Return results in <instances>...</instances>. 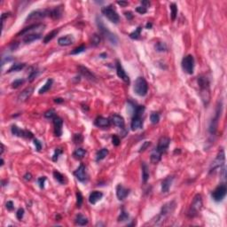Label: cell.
Listing matches in <instances>:
<instances>
[{
	"mask_svg": "<svg viewBox=\"0 0 227 227\" xmlns=\"http://www.w3.org/2000/svg\"><path fill=\"white\" fill-rule=\"evenodd\" d=\"M198 85L201 89V96L204 104L207 105L210 102V82L207 77L199 76L198 77Z\"/></svg>",
	"mask_w": 227,
	"mask_h": 227,
	"instance_id": "1",
	"label": "cell"
},
{
	"mask_svg": "<svg viewBox=\"0 0 227 227\" xmlns=\"http://www.w3.org/2000/svg\"><path fill=\"white\" fill-rule=\"evenodd\" d=\"M202 209V196L201 194H196L194 196V200L191 203V206L188 210L187 212V216L190 218H195L196 216H198V214L200 213V211Z\"/></svg>",
	"mask_w": 227,
	"mask_h": 227,
	"instance_id": "2",
	"label": "cell"
},
{
	"mask_svg": "<svg viewBox=\"0 0 227 227\" xmlns=\"http://www.w3.org/2000/svg\"><path fill=\"white\" fill-rule=\"evenodd\" d=\"M97 25H98V28H99V29H100V33L109 41L112 44H115V45H116L118 43V38L116 37V36L115 35V34H113L111 31L108 30V28H106L105 25L103 24V22H102V21H101L100 19H99V18H97Z\"/></svg>",
	"mask_w": 227,
	"mask_h": 227,
	"instance_id": "3",
	"label": "cell"
},
{
	"mask_svg": "<svg viewBox=\"0 0 227 227\" xmlns=\"http://www.w3.org/2000/svg\"><path fill=\"white\" fill-rule=\"evenodd\" d=\"M134 92L137 95L144 97L148 92V84L144 77H138L134 83Z\"/></svg>",
	"mask_w": 227,
	"mask_h": 227,
	"instance_id": "4",
	"label": "cell"
},
{
	"mask_svg": "<svg viewBox=\"0 0 227 227\" xmlns=\"http://www.w3.org/2000/svg\"><path fill=\"white\" fill-rule=\"evenodd\" d=\"M225 151L223 148H221V150L218 152V154L217 156V158L212 161L211 163L210 168V173H214L217 169L218 168H223L225 167Z\"/></svg>",
	"mask_w": 227,
	"mask_h": 227,
	"instance_id": "5",
	"label": "cell"
},
{
	"mask_svg": "<svg viewBox=\"0 0 227 227\" xmlns=\"http://www.w3.org/2000/svg\"><path fill=\"white\" fill-rule=\"evenodd\" d=\"M221 112H222V103L219 102L218 106L217 107V110H216V115L215 116L212 118L210 124V128H209V131L211 136H215L217 131H218V120L220 115H221Z\"/></svg>",
	"mask_w": 227,
	"mask_h": 227,
	"instance_id": "6",
	"label": "cell"
},
{
	"mask_svg": "<svg viewBox=\"0 0 227 227\" xmlns=\"http://www.w3.org/2000/svg\"><path fill=\"white\" fill-rule=\"evenodd\" d=\"M102 13L107 17L109 20L111 22L113 23H118L120 21V17L116 13V11L113 8L112 6H104L102 7Z\"/></svg>",
	"mask_w": 227,
	"mask_h": 227,
	"instance_id": "7",
	"label": "cell"
},
{
	"mask_svg": "<svg viewBox=\"0 0 227 227\" xmlns=\"http://www.w3.org/2000/svg\"><path fill=\"white\" fill-rule=\"evenodd\" d=\"M226 192H227V188L226 185L225 184H221L219 185L211 194V196H212V199L215 201V202H222L225 195H226Z\"/></svg>",
	"mask_w": 227,
	"mask_h": 227,
	"instance_id": "8",
	"label": "cell"
},
{
	"mask_svg": "<svg viewBox=\"0 0 227 227\" xmlns=\"http://www.w3.org/2000/svg\"><path fill=\"white\" fill-rule=\"evenodd\" d=\"M182 67L183 70L188 75H192L194 73V56L189 54L186 55L182 59Z\"/></svg>",
	"mask_w": 227,
	"mask_h": 227,
	"instance_id": "9",
	"label": "cell"
},
{
	"mask_svg": "<svg viewBox=\"0 0 227 227\" xmlns=\"http://www.w3.org/2000/svg\"><path fill=\"white\" fill-rule=\"evenodd\" d=\"M47 16H50V9H39V10H36V11H33L32 13H30L28 16L27 17L26 21L40 20Z\"/></svg>",
	"mask_w": 227,
	"mask_h": 227,
	"instance_id": "10",
	"label": "cell"
},
{
	"mask_svg": "<svg viewBox=\"0 0 227 227\" xmlns=\"http://www.w3.org/2000/svg\"><path fill=\"white\" fill-rule=\"evenodd\" d=\"M12 133L13 135L19 137V138H33V134L28 131H24V130H21L19 127L16 125H13L11 128Z\"/></svg>",
	"mask_w": 227,
	"mask_h": 227,
	"instance_id": "11",
	"label": "cell"
},
{
	"mask_svg": "<svg viewBox=\"0 0 227 227\" xmlns=\"http://www.w3.org/2000/svg\"><path fill=\"white\" fill-rule=\"evenodd\" d=\"M45 28L44 24L42 23H37V24H33V25L29 26V27H27L24 29H22L21 31H20L19 33L17 34V36H24L27 34H29L32 31H36V30H44Z\"/></svg>",
	"mask_w": 227,
	"mask_h": 227,
	"instance_id": "12",
	"label": "cell"
},
{
	"mask_svg": "<svg viewBox=\"0 0 227 227\" xmlns=\"http://www.w3.org/2000/svg\"><path fill=\"white\" fill-rule=\"evenodd\" d=\"M170 144V138L168 137H161L159 141H158V145H157V147L156 149L160 152L161 153H163L167 151L168 146Z\"/></svg>",
	"mask_w": 227,
	"mask_h": 227,
	"instance_id": "13",
	"label": "cell"
},
{
	"mask_svg": "<svg viewBox=\"0 0 227 227\" xmlns=\"http://www.w3.org/2000/svg\"><path fill=\"white\" fill-rule=\"evenodd\" d=\"M116 73H117V76L119 78H121L124 83L126 84H130V77L126 74L124 68L123 67L121 62L117 60L116 61Z\"/></svg>",
	"mask_w": 227,
	"mask_h": 227,
	"instance_id": "14",
	"label": "cell"
},
{
	"mask_svg": "<svg viewBox=\"0 0 227 227\" xmlns=\"http://www.w3.org/2000/svg\"><path fill=\"white\" fill-rule=\"evenodd\" d=\"M52 120H53V126H54V134L56 137H60L62 135L63 121L59 116H55Z\"/></svg>",
	"mask_w": 227,
	"mask_h": 227,
	"instance_id": "15",
	"label": "cell"
},
{
	"mask_svg": "<svg viewBox=\"0 0 227 227\" xmlns=\"http://www.w3.org/2000/svg\"><path fill=\"white\" fill-rule=\"evenodd\" d=\"M77 69H78V71H79V73L82 75L83 76H84L87 80H89V81H92V82H94V81H96V76H94V74H93L92 71H90L87 67H84V66H78L77 67Z\"/></svg>",
	"mask_w": 227,
	"mask_h": 227,
	"instance_id": "16",
	"label": "cell"
},
{
	"mask_svg": "<svg viewBox=\"0 0 227 227\" xmlns=\"http://www.w3.org/2000/svg\"><path fill=\"white\" fill-rule=\"evenodd\" d=\"M75 177L81 182H84L87 179V175H86V170H85V166L84 164H81L78 168H76L74 171Z\"/></svg>",
	"mask_w": 227,
	"mask_h": 227,
	"instance_id": "17",
	"label": "cell"
},
{
	"mask_svg": "<svg viewBox=\"0 0 227 227\" xmlns=\"http://www.w3.org/2000/svg\"><path fill=\"white\" fill-rule=\"evenodd\" d=\"M143 126V119L141 115H134L132 117V121L131 123V128L132 131H137L138 129H141Z\"/></svg>",
	"mask_w": 227,
	"mask_h": 227,
	"instance_id": "18",
	"label": "cell"
},
{
	"mask_svg": "<svg viewBox=\"0 0 227 227\" xmlns=\"http://www.w3.org/2000/svg\"><path fill=\"white\" fill-rule=\"evenodd\" d=\"M130 194V190L125 188L123 185H118L116 186V196L120 201H123Z\"/></svg>",
	"mask_w": 227,
	"mask_h": 227,
	"instance_id": "19",
	"label": "cell"
},
{
	"mask_svg": "<svg viewBox=\"0 0 227 227\" xmlns=\"http://www.w3.org/2000/svg\"><path fill=\"white\" fill-rule=\"evenodd\" d=\"M75 42V38L72 35H67L65 36L59 37L58 39V44L60 46H68Z\"/></svg>",
	"mask_w": 227,
	"mask_h": 227,
	"instance_id": "20",
	"label": "cell"
},
{
	"mask_svg": "<svg viewBox=\"0 0 227 227\" xmlns=\"http://www.w3.org/2000/svg\"><path fill=\"white\" fill-rule=\"evenodd\" d=\"M33 92V87H28V88H26L24 91H22L21 93H20V95L18 97V100H19V101H21V102H24V101L29 99V97L32 95Z\"/></svg>",
	"mask_w": 227,
	"mask_h": 227,
	"instance_id": "21",
	"label": "cell"
},
{
	"mask_svg": "<svg viewBox=\"0 0 227 227\" xmlns=\"http://www.w3.org/2000/svg\"><path fill=\"white\" fill-rule=\"evenodd\" d=\"M174 177L172 176H168L166 178H164L161 182V192L162 193H168L170 186L172 185Z\"/></svg>",
	"mask_w": 227,
	"mask_h": 227,
	"instance_id": "22",
	"label": "cell"
},
{
	"mask_svg": "<svg viewBox=\"0 0 227 227\" xmlns=\"http://www.w3.org/2000/svg\"><path fill=\"white\" fill-rule=\"evenodd\" d=\"M110 124H111V122L108 118L99 116L95 120V125L100 128H107V127H109Z\"/></svg>",
	"mask_w": 227,
	"mask_h": 227,
	"instance_id": "23",
	"label": "cell"
},
{
	"mask_svg": "<svg viewBox=\"0 0 227 227\" xmlns=\"http://www.w3.org/2000/svg\"><path fill=\"white\" fill-rule=\"evenodd\" d=\"M103 197V194L100 192V191H93V193H91L90 196H89V202L91 204H96L99 201H100Z\"/></svg>",
	"mask_w": 227,
	"mask_h": 227,
	"instance_id": "24",
	"label": "cell"
},
{
	"mask_svg": "<svg viewBox=\"0 0 227 227\" xmlns=\"http://www.w3.org/2000/svg\"><path fill=\"white\" fill-rule=\"evenodd\" d=\"M112 122H113V123L115 126L119 127V128H122V129H123V127L125 125V122H124L123 117L121 116V115H116V114L113 115V116H112Z\"/></svg>",
	"mask_w": 227,
	"mask_h": 227,
	"instance_id": "25",
	"label": "cell"
},
{
	"mask_svg": "<svg viewBox=\"0 0 227 227\" xmlns=\"http://www.w3.org/2000/svg\"><path fill=\"white\" fill-rule=\"evenodd\" d=\"M63 13V6H56L55 8L50 9V17L52 19H59L62 16Z\"/></svg>",
	"mask_w": 227,
	"mask_h": 227,
	"instance_id": "26",
	"label": "cell"
},
{
	"mask_svg": "<svg viewBox=\"0 0 227 227\" xmlns=\"http://www.w3.org/2000/svg\"><path fill=\"white\" fill-rule=\"evenodd\" d=\"M42 37V35L41 33H30L25 35L24 38H23V41L26 44H28V43H31L35 41V40H37V39H40Z\"/></svg>",
	"mask_w": 227,
	"mask_h": 227,
	"instance_id": "27",
	"label": "cell"
},
{
	"mask_svg": "<svg viewBox=\"0 0 227 227\" xmlns=\"http://www.w3.org/2000/svg\"><path fill=\"white\" fill-rule=\"evenodd\" d=\"M161 154H162V153H161L160 152L158 151L157 149H154L153 151L152 152L151 157H150L152 163L157 164V163L161 161Z\"/></svg>",
	"mask_w": 227,
	"mask_h": 227,
	"instance_id": "28",
	"label": "cell"
},
{
	"mask_svg": "<svg viewBox=\"0 0 227 227\" xmlns=\"http://www.w3.org/2000/svg\"><path fill=\"white\" fill-rule=\"evenodd\" d=\"M142 179H143L144 183H146L148 178H149V176H150V172H149V168H148V166L146 165V163L145 162H142Z\"/></svg>",
	"mask_w": 227,
	"mask_h": 227,
	"instance_id": "29",
	"label": "cell"
},
{
	"mask_svg": "<svg viewBox=\"0 0 227 227\" xmlns=\"http://www.w3.org/2000/svg\"><path fill=\"white\" fill-rule=\"evenodd\" d=\"M53 177L61 185H65L67 183V178H66V177L64 175H62L61 173H59V171H56V170L53 171Z\"/></svg>",
	"mask_w": 227,
	"mask_h": 227,
	"instance_id": "30",
	"label": "cell"
},
{
	"mask_svg": "<svg viewBox=\"0 0 227 227\" xmlns=\"http://www.w3.org/2000/svg\"><path fill=\"white\" fill-rule=\"evenodd\" d=\"M86 154V151L83 148H77L73 153V157L76 160H81L83 159Z\"/></svg>",
	"mask_w": 227,
	"mask_h": 227,
	"instance_id": "31",
	"label": "cell"
},
{
	"mask_svg": "<svg viewBox=\"0 0 227 227\" xmlns=\"http://www.w3.org/2000/svg\"><path fill=\"white\" fill-rule=\"evenodd\" d=\"M76 224L77 225H80V226H84V225H86L88 224V219L83 215L79 214V215L76 216Z\"/></svg>",
	"mask_w": 227,
	"mask_h": 227,
	"instance_id": "32",
	"label": "cell"
},
{
	"mask_svg": "<svg viewBox=\"0 0 227 227\" xmlns=\"http://www.w3.org/2000/svg\"><path fill=\"white\" fill-rule=\"evenodd\" d=\"M53 84V80L52 79H48L47 81H46V83L44 84V85H43V87L39 90V94H44V93H45L46 92H48L49 90H50L51 88V85Z\"/></svg>",
	"mask_w": 227,
	"mask_h": 227,
	"instance_id": "33",
	"label": "cell"
},
{
	"mask_svg": "<svg viewBox=\"0 0 227 227\" xmlns=\"http://www.w3.org/2000/svg\"><path fill=\"white\" fill-rule=\"evenodd\" d=\"M58 33H59V29H54V30L51 31L50 33H48L45 36H44V44H47V43H49L50 41H51V40L57 36V34Z\"/></svg>",
	"mask_w": 227,
	"mask_h": 227,
	"instance_id": "34",
	"label": "cell"
},
{
	"mask_svg": "<svg viewBox=\"0 0 227 227\" xmlns=\"http://www.w3.org/2000/svg\"><path fill=\"white\" fill-rule=\"evenodd\" d=\"M108 154V150L107 148H102V149H100V151L97 153V154H96V161H100L105 159Z\"/></svg>",
	"mask_w": 227,
	"mask_h": 227,
	"instance_id": "35",
	"label": "cell"
},
{
	"mask_svg": "<svg viewBox=\"0 0 227 227\" xmlns=\"http://www.w3.org/2000/svg\"><path fill=\"white\" fill-rule=\"evenodd\" d=\"M25 66L26 64H24V63H15V64H13L12 67L9 68L7 72L8 73H11V72H18V71L23 69L25 67Z\"/></svg>",
	"mask_w": 227,
	"mask_h": 227,
	"instance_id": "36",
	"label": "cell"
},
{
	"mask_svg": "<svg viewBox=\"0 0 227 227\" xmlns=\"http://www.w3.org/2000/svg\"><path fill=\"white\" fill-rule=\"evenodd\" d=\"M169 7H170V12H171V19H172V21H175L177 14V5L175 3H172V4H170Z\"/></svg>",
	"mask_w": 227,
	"mask_h": 227,
	"instance_id": "37",
	"label": "cell"
},
{
	"mask_svg": "<svg viewBox=\"0 0 227 227\" xmlns=\"http://www.w3.org/2000/svg\"><path fill=\"white\" fill-rule=\"evenodd\" d=\"M150 120H151V123L153 124H156L159 123L160 121V115L156 112H153L150 115Z\"/></svg>",
	"mask_w": 227,
	"mask_h": 227,
	"instance_id": "38",
	"label": "cell"
},
{
	"mask_svg": "<svg viewBox=\"0 0 227 227\" xmlns=\"http://www.w3.org/2000/svg\"><path fill=\"white\" fill-rule=\"evenodd\" d=\"M141 29H142V28H141V27H138L135 31H133L132 33L130 34V37L132 38V39H138L139 36H140Z\"/></svg>",
	"mask_w": 227,
	"mask_h": 227,
	"instance_id": "39",
	"label": "cell"
},
{
	"mask_svg": "<svg viewBox=\"0 0 227 227\" xmlns=\"http://www.w3.org/2000/svg\"><path fill=\"white\" fill-rule=\"evenodd\" d=\"M155 50L157 51H167V45L162 42L156 43L155 44Z\"/></svg>",
	"mask_w": 227,
	"mask_h": 227,
	"instance_id": "40",
	"label": "cell"
},
{
	"mask_svg": "<svg viewBox=\"0 0 227 227\" xmlns=\"http://www.w3.org/2000/svg\"><path fill=\"white\" fill-rule=\"evenodd\" d=\"M84 198H83V195L81 194V192L80 191H77V193H76V206H77V208H81L82 207V204H83V200Z\"/></svg>",
	"mask_w": 227,
	"mask_h": 227,
	"instance_id": "41",
	"label": "cell"
},
{
	"mask_svg": "<svg viewBox=\"0 0 227 227\" xmlns=\"http://www.w3.org/2000/svg\"><path fill=\"white\" fill-rule=\"evenodd\" d=\"M128 219H129V214L127 213L126 211H124L123 210L122 212H121V215L118 218V221L119 222H123V221H126Z\"/></svg>",
	"mask_w": 227,
	"mask_h": 227,
	"instance_id": "42",
	"label": "cell"
},
{
	"mask_svg": "<svg viewBox=\"0 0 227 227\" xmlns=\"http://www.w3.org/2000/svg\"><path fill=\"white\" fill-rule=\"evenodd\" d=\"M44 115V117L47 118V119H53V118L56 116V113H55V111L53 109H50L48 110V111H46Z\"/></svg>",
	"mask_w": 227,
	"mask_h": 227,
	"instance_id": "43",
	"label": "cell"
},
{
	"mask_svg": "<svg viewBox=\"0 0 227 227\" xmlns=\"http://www.w3.org/2000/svg\"><path fill=\"white\" fill-rule=\"evenodd\" d=\"M84 51H85V45L82 44V45H80L79 47H76V49H74L70 53L73 54V55H76V54H79V53L83 52Z\"/></svg>",
	"mask_w": 227,
	"mask_h": 227,
	"instance_id": "44",
	"label": "cell"
},
{
	"mask_svg": "<svg viewBox=\"0 0 227 227\" xmlns=\"http://www.w3.org/2000/svg\"><path fill=\"white\" fill-rule=\"evenodd\" d=\"M100 36L97 34H94L92 36V44L93 45L97 46L98 44H100Z\"/></svg>",
	"mask_w": 227,
	"mask_h": 227,
	"instance_id": "45",
	"label": "cell"
},
{
	"mask_svg": "<svg viewBox=\"0 0 227 227\" xmlns=\"http://www.w3.org/2000/svg\"><path fill=\"white\" fill-rule=\"evenodd\" d=\"M63 153L62 151V149H60V148H56V150L54 151V153H53V155H52V161H57V160L59 159V156Z\"/></svg>",
	"mask_w": 227,
	"mask_h": 227,
	"instance_id": "46",
	"label": "cell"
},
{
	"mask_svg": "<svg viewBox=\"0 0 227 227\" xmlns=\"http://www.w3.org/2000/svg\"><path fill=\"white\" fill-rule=\"evenodd\" d=\"M39 75V71L38 70H33L31 73H30V75L28 76V81L29 82H32L34 81L35 79H36V77Z\"/></svg>",
	"mask_w": 227,
	"mask_h": 227,
	"instance_id": "47",
	"label": "cell"
},
{
	"mask_svg": "<svg viewBox=\"0 0 227 227\" xmlns=\"http://www.w3.org/2000/svg\"><path fill=\"white\" fill-rule=\"evenodd\" d=\"M24 84V80L23 79H17L15 80L14 82H13V84H12V87L13 88H18V87H20L21 84Z\"/></svg>",
	"mask_w": 227,
	"mask_h": 227,
	"instance_id": "48",
	"label": "cell"
},
{
	"mask_svg": "<svg viewBox=\"0 0 227 227\" xmlns=\"http://www.w3.org/2000/svg\"><path fill=\"white\" fill-rule=\"evenodd\" d=\"M73 141L76 144L82 143L83 142V137L81 134H75L74 138H73Z\"/></svg>",
	"mask_w": 227,
	"mask_h": 227,
	"instance_id": "49",
	"label": "cell"
},
{
	"mask_svg": "<svg viewBox=\"0 0 227 227\" xmlns=\"http://www.w3.org/2000/svg\"><path fill=\"white\" fill-rule=\"evenodd\" d=\"M150 145H151V142H150V141H146V142H144L143 145H142V146H141V147H140L139 153L146 151V149L150 146Z\"/></svg>",
	"mask_w": 227,
	"mask_h": 227,
	"instance_id": "50",
	"label": "cell"
},
{
	"mask_svg": "<svg viewBox=\"0 0 227 227\" xmlns=\"http://www.w3.org/2000/svg\"><path fill=\"white\" fill-rule=\"evenodd\" d=\"M23 216H24V210L23 209H19L18 211H17L16 213V218L19 220H21V219L23 218Z\"/></svg>",
	"mask_w": 227,
	"mask_h": 227,
	"instance_id": "51",
	"label": "cell"
},
{
	"mask_svg": "<svg viewBox=\"0 0 227 227\" xmlns=\"http://www.w3.org/2000/svg\"><path fill=\"white\" fill-rule=\"evenodd\" d=\"M136 11H137L138 13H140V14H144V13H146L147 12V8L143 6H138V7L136 8Z\"/></svg>",
	"mask_w": 227,
	"mask_h": 227,
	"instance_id": "52",
	"label": "cell"
},
{
	"mask_svg": "<svg viewBox=\"0 0 227 227\" xmlns=\"http://www.w3.org/2000/svg\"><path fill=\"white\" fill-rule=\"evenodd\" d=\"M34 145L36 146V151H40V150L42 149V144H41V142H40L38 139H36V138L34 139Z\"/></svg>",
	"mask_w": 227,
	"mask_h": 227,
	"instance_id": "53",
	"label": "cell"
},
{
	"mask_svg": "<svg viewBox=\"0 0 227 227\" xmlns=\"http://www.w3.org/2000/svg\"><path fill=\"white\" fill-rule=\"evenodd\" d=\"M112 143L114 146H119L120 145V138H119V137L116 136V135H114L113 137H112Z\"/></svg>",
	"mask_w": 227,
	"mask_h": 227,
	"instance_id": "54",
	"label": "cell"
},
{
	"mask_svg": "<svg viewBox=\"0 0 227 227\" xmlns=\"http://www.w3.org/2000/svg\"><path fill=\"white\" fill-rule=\"evenodd\" d=\"M45 180H46V177H41L38 178V185L40 186V188H44V182H45Z\"/></svg>",
	"mask_w": 227,
	"mask_h": 227,
	"instance_id": "55",
	"label": "cell"
},
{
	"mask_svg": "<svg viewBox=\"0 0 227 227\" xmlns=\"http://www.w3.org/2000/svg\"><path fill=\"white\" fill-rule=\"evenodd\" d=\"M6 209H7L8 210H13V208H14L13 202H11V201H9V202H6Z\"/></svg>",
	"mask_w": 227,
	"mask_h": 227,
	"instance_id": "56",
	"label": "cell"
},
{
	"mask_svg": "<svg viewBox=\"0 0 227 227\" xmlns=\"http://www.w3.org/2000/svg\"><path fill=\"white\" fill-rule=\"evenodd\" d=\"M124 14H125V16L127 17L128 20H131L133 18V14H132L131 12H126V13H124Z\"/></svg>",
	"mask_w": 227,
	"mask_h": 227,
	"instance_id": "57",
	"label": "cell"
},
{
	"mask_svg": "<svg viewBox=\"0 0 227 227\" xmlns=\"http://www.w3.org/2000/svg\"><path fill=\"white\" fill-rule=\"evenodd\" d=\"M23 177H24V179H25V180H27V181H29V180H31V178H32V175H31L30 173H26Z\"/></svg>",
	"mask_w": 227,
	"mask_h": 227,
	"instance_id": "58",
	"label": "cell"
},
{
	"mask_svg": "<svg viewBox=\"0 0 227 227\" xmlns=\"http://www.w3.org/2000/svg\"><path fill=\"white\" fill-rule=\"evenodd\" d=\"M118 5H120L121 6H126L129 5V3L127 1H118L117 2Z\"/></svg>",
	"mask_w": 227,
	"mask_h": 227,
	"instance_id": "59",
	"label": "cell"
},
{
	"mask_svg": "<svg viewBox=\"0 0 227 227\" xmlns=\"http://www.w3.org/2000/svg\"><path fill=\"white\" fill-rule=\"evenodd\" d=\"M54 102L55 103H63L64 100L61 99V98H56V99H54Z\"/></svg>",
	"mask_w": 227,
	"mask_h": 227,
	"instance_id": "60",
	"label": "cell"
},
{
	"mask_svg": "<svg viewBox=\"0 0 227 227\" xmlns=\"http://www.w3.org/2000/svg\"><path fill=\"white\" fill-rule=\"evenodd\" d=\"M152 26L153 25H152L151 22H147V23H146V28L147 29H149V28H151Z\"/></svg>",
	"mask_w": 227,
	"mask_h": 227,
	"instance_id": "61",
	"label": "cell"
},
{
	"mask_svg": "<svg viewBox=\"0 0 227 227\" xmlns=\"http://www.w3.org/2000/svg\"><path fill=\"white\" fill-rule=\"evenodd\" d=\"M4 150H5V146H4V145H3V144H1V154H3Z\"/></svg>",
	"mask_w": 227,
	"mask_h": 227,
	"instance_id": "62",
	"label": "cell"
},
{
	"mask_svg": "<svg viewBox=\"0 0 227 227\" xmlns=\"http://www.w3.org/2000/svg\"><path fill=\"white\" fill-rule=\"evenodd\" d=\"M108 55L106 54V53H102V54H100V57H102V58H106Z\"/></svg>",
	"mask_w": 227,
	"mask_h": 227,
	"instance_id": "63",
	"label": "cell"
},
{
	"mask_svg": "<svg viewBox=\"0 0 227 227\" xmlns=\"http://www.w3.org/2000/svg\"><path fill=\"white\" fill-rule=\"evenodd\" d=\"M3 165H4V160L1 159V166H3Z\"/></svg>",
	"mask_w": 227,
	"mask_h": 227,
	"instance_id": "64",
	"label": "cell"
}]
</instances>
